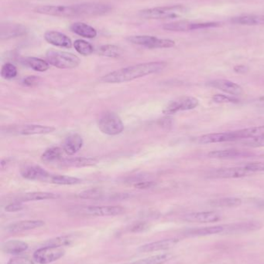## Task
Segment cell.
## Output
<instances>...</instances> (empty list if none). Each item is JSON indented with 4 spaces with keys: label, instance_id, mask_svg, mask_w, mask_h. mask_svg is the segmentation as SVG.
I'll use <instances>...</instances> for the list:
<instances>
[{
    "label": "cell",
    "instance_id": "cell-1",
    "mask_svg": "<svg viewBox=\"0 0 264 264\" xmlns=\"http://www.w3.org/2000/svg\"><path fill=\"white\" fill-rule=\"evenodd\" d=\"M167 67L165 62H150L139 63L136 65L124 67L113 72L109 73L101 78V81L107 84H120L131 81L142 76L157 74Z\"/></svg>",
    "mask_w": 264,
    "mask_h": 264
},
{
    "label": "cell",
    "instance_id": "cell-2",
    "mask_svg": "<svg viewBox=\"0 0 264 264\" xmlns=\"http://www.w3.org/2000/svg\"><path fill=\"white\" fill-rule=\"evenodd\" d=\"M187 13V9L184 6H161L150 8L140 11V16L146 19H174L182 17Z\"/></svg>",
    "mask_w": 264,
    "mask_h": 264
},
{
    "label": "cell",
    "instance_id": "cell-3",
    "mask_svg": "<svg viewBox=\"0 0 264 264\" xmlns=\"http://www.w3.org/2000/svg\"><path fill=\"white\" fill-rule=\"evenodd\" d=\"M34 12L43 15L62 18L84 17L81 3L72 6H40L34 9Z\"/></svg>",
    "mask_w": 264,
    "mask_h": 264
},
{
    "label": "cell",
    "instance_id": "cell-4",
    "mask_svg": "<svg viewBox=\"0 0 264 264\" xmlns=\"http://www.w3.org/2000/svg\"><path fill=\"white\" fill-rule=\"evenodd\" d=\"M46 57L49 64L60 69H74L81 63L79 57L75 54L55 50H49Z\"/></svg>",
    "mask_w": 264,
    "mask_h": 264
},
{
    "label": "cell",
    "instance_id": "cell-5",
    "mask_svg": "<svg viewBox=\"0 0 264 264\" xmlns=\"http://www.w3.org/2000/svg\"><path fill=\"white\" fill-rule=\"evenodd\" d=\"M125 208L116 206L108 207H75L70 209L75 215L84 216H114L124 213Z\"/></svg>",
    "mask_w": 264,
    "mask_h": 264
},
{
    "label": "cell",
    "instance_id": "cell-6",
    "mask_svg": "<svg viewBox=\"0 0 264 264\" xmlns=\"http://www.w3.org/2000/svg\"><path fill=\"white\" fill-rule=\"evenodd\" d=\"M98 126L102 133L108 135H117L122 133L124 129L123 123L120 116L112 112L102 113L98 121Z\"/></svg>",
    "mask_w": 264,
    "mask_h": 264
},
{
    "label": "cell",
    "instance_id": "cell-7",
    "mask_svg": "<svg viewBox=\"0 0 264 264\" xmlns=\"http://www.w3.org/2000/svg\"><path fill=\"white\" fill-rule=\"evenodd\" d=\"M126 40L133 44L139 45L149 49L171 48L174 47L175 42L169 39H160L153 36H130Z\"/></svg>",
    "mask_w": 264,
    "mask_h": 264
},
{
    "label": "cell",
    "instance_id": "cell-8",
    "mask_svg": "<svg viewBox=\"0 0 264 264\" xmlns=\"http://www.w3.org/2000/svg\"><path fill=\"white\" fill-rule=\"evenodd\" d=\"M65 250L60 246H43L34 252V257L36 263L39 264H48L58 261L64 257Z\"/></svg>",
    "mask_w": 264,
    "mask_h": 264
},
{
    "label": "cell",
    "instance_id": "cell-9",
    "mask_svg": "<svg viewBox=\"0 0 264 264\" xmlns=\"http://www.w3.org/2000/svg\"><path fill=\"white\" fill-rule=\"evenodd\" d=\"M199 101L194 97H184L171 101L163 108V113L167 115L186 111L193 110L199 106Z\"/></svg>",
    "mask_w": 264,
    "mask_h": 264
},
{
    "label": "cell",
    "instance_id": "cell-10",
    "mask_svg": "<svg viewBox=\"0 0 264 264\" xmlns=\"http://www.w3.org/2000/svg\"><path fill=\"white\" fill-rule=\"evenodd\" d=\"M219 22H193L189 21L181 20L169 22L163 25V29L168 31L185 32L199 29L212 28L219 26Z\"/></svg>",
    "mask_w": 264,
    "mask_h": 264
},
{
    "label": "cell",
    "instance_id": "cell-11",
    "mask_svg": "<svg viewBox=\"0 0 264 264\" xmlns=\"http://www.w3.org/2000/svg\"><path fill=\"white\" fill-rule=\"evenodd\" d=\"M253 173L243 167L226 168L220 170H214L208 173V177L213 179H240L244 177L249 176Z\"/></svg>",
    "mask_w": 264,
    "mask_h": 264
},
{
    "label": "cell",
    "instance_id": "cell-12",
    "mask_svg": "<svg viewBox=\"0 0 264 264\" xmlns=\"http://www.w3.org/2000/svg\"><path fill=\"white\" fill-rule=\"evenodd\" d=\"M27 29L23 25L20 23L5 22L0 26V38L1 39H11L25 35Z\"/></svg>",
    "mask_w": 264,
    "mask_h": 264
},
{
    "label": "cell",
    "instance_id": "cell-13",
    "mask_svg": "<svg viewBox=\"0 0 264 264\" xmlns=\"http://www.w3.org/2000/svg\"><path fill=\"white\" fill-rule=\"evenodd\" d=\"M208 85L233 96H238L244 93V89L241 86L229 80L218 79V80H212L208 82Z\"/></svg>",
    "mask_w": 264,
    "mask_h": 264
},
{
    "label": "cell",
    "instance_id": "cell-14",
    "mask_svg": "<svg viewBox=\"0 0 264 264\" xmlns=\"http://www.w3.org/2000/svg\"><path fill=\"white\" fill-rule=\"evenodd\" d=\"M238 140L236 132H221L215 134H204L201 136L198 140L199 144L208 145V144L222 143V142H233Z\"/></svg>",
    "mask_w": 264,
    "mask_h": 264
},
{
    "label": "cell",
    "instance_id": "cell-15",
    "mask_svg": "<svg viewBox=\"0 0 264 264\" xmlns=\"http://www.w3.org/2000/svg\"><path fill=\"white\" fill-rule=\"evenodd\" d=\"M22 176L29 180L42 181L48 182L51 175L48 171L38 166H27L23 168L20 171Z\"/></svg>",
    "mask_w": 264,
    "mask_h": 264
},
{
    "label": "cell",
    "instance_id": "cell-16",
    "mask_svg": "<svg viewBox=\"0 0 264 264\" xmlns=\"http://www.w3.org/2000/svg\"><path fill=\"white\" fill-rule=\"evenodd\" d=\"M225 226V233H243L257 231L262 228L263 225L257 221L241 222L236 224H229Z\"/></svg>",
    "mask_w": 264,
    "mask_h": 264
},
{
    "label": "cell",
    "instance_id": "cell-17",
    "mask_svg": "<svg viewBox=\"0 0 264 264\" xmlns=\"http://www.w3.org/2000/svg\"><path fill=\"white\" fill-rule=\"evenodd\" d=\"M184 220L189 223L210 224L221 220V215L216 212H191L184 216Z\"/></svg>",
    "mask_w": 264,
    "mask_h": 264
},
{
    "label": "cell",
    "instance_id": "cell-18",
    "mask_svg": "<svg viewBox=\"0 0 264 264\" xmlns=\"http://www.w3.org/2000/svg\"><path fill=\"white\" fill-rule=\"evenodd\" d=\"M55 128L51 126H43V125H26L16 127L12 131L13 133H16L20 135H34V134H46L55 132Z\"/></svg>",
    "mask_w": 264,
    "mask_h": 264
},
{
    "label": "cell",
    "instance_id": "cell-19",
    "mask_svg": "<svg viewBox=\"0 0 264 264\" xmlns=\"http://www.w3.org/2000/svg\"><path fill=\"white\" fill-rule=\"evenodd\" d=\"M179 242L178 239L171 238L167 240H160L157 242L150 243L141 245L138 248V252L140 253H150V252L160 251L165 249H171L174 247Z\"/></svg>",
    "mask_w": 264,
    "mask_h": 264
},
{
    "label": "cell",
    "instance_id": "cell-20",
    "mask_svg": "<svg viewBox=\"0 0 264 264\" xmlns=\"http://www.w3.org/2000/svg\"><path fill=\"white\" fill-rule=\"evenodd\" d=\"M44 39L47 43L54 45L55 47L61 48H71L72 47L71 39L68 36L61 32L55 30H48L44 34Z\"/></svg>",
    "mask_w": 264,
    "mask_h": 264
},
{
    "label": "cell",
    "instance_id": "cell-21",
    "mask_svg": "<svg viewBox=\"0 0 264 264\" xmlns=\"http://www.w3.org/2000/svg\"><path fill=\"white\" fill-rule=\"evenodd\" d=\"M44 224L45 223L42 220H23L10 224L6 229L10 233H20L40 228L44 226Z\"/></svg>",
    "mask_w": 264,
    "mask_h": 264
},
{
    "label": "cell",
    "instance_id": "cell-22",
    "mask_svg": "<svg viewBox=\"0 0 264 264\" xmlns=\"http://www.w3.org/2000/svg\"><path fill=\"white\" fill-rule=\"evenodd\" d=\"M83 146V139L79 134H71L64 139L62 144L63 151L68 155H73Z\"/></svg>",
    "mask_w": 264,
    "mask_h": 264
},
{
    "label": "cell",
    "instance_id": "cell-23",
    "mask_svg": "<svg viewBox=\"0 0 264 264\" xmlns=\"http://www.w3.org/2000/svg\"><path fill=\"white\" fill-rule=\"evenodd\" d=\"M251 153L248 151H241L237 149H226L212 151L208 153V156L216 159H232V158H247L251 156Z\"/></svg>",
    "mask_w": 264,
    "mask_h": 264
},
{
    "label": "cell",
    "instance_id": "cell-24",
    "mask_svg": "<svg viewBox=\"0 0 264 264\" xmlns=\"http://www.w3.org/2000/svg\"><path fill=\"white\" fill-rule=\"evenodd\" d=\"M225 226H213L202 227V228H195V229H188L186 231L185 236L191 237H198V236H206L210 235L218 234V233H224Z\"/></svg>",
    "mask_w": 264,
    "mask_h": 264
},
{
    "label": "cell",
    "instance_id": "cell-25",
    "mask_svg": "<svg viewBox=\"0 0 264 264\" xmlns=\"http://www.w3.org/2000/svg\"><path fill=\"white\" fill-rule=\"evenodd\" d=\"M60 197L58 194L47 192H34L23 194L16 199V202L24 203V202L41 201L48 199H55Z\"/></svg>",
    "mask_w": 264,
    "mask_h": 264
},
{
    "label": "cell",
    "instance_id": "cell-26",
    "mask_svg": "<svg viewBox=\"0 0 264 264\" xmlns=\"http://www.w3.org/2000/svg\"><path fill=\"white\" fill-rule=\"evenodd\" d=\"M70 29L75 34L88 39H93L97 36L96 29L84 22H74L73 24L70 26Z\"/></svg>",
    "mask_w": 264,
    "mask_h": 264
},
{
    "label": "cell",
    "instance_id": "cell-27",
    "mask_svg": "<svg viewBox=\"0 0 264 264\" xmlns=\"http://www.w3.org/2000/svg\"><path fill=\"white\" fill-rule=\"evenodd\" d=\"M97 163L96 158H64L62 159L59 164L61 167H85V166H94Z\"/></svg>",
    "mask_w": 264,
    "mask_h": 264
},
{
    "label": "cell",
    "instance_id": "cell-28",
    "mask_svg": "<svg viewBox=\"0 0 264 264\" xmlns=\"http://www.w3.org/2000/svg\"><path fill=\"white\" fill-rule=\"evenodd\" d=\"M233 24L243 26H260L264 25V15H245L233 17L231 19Z\"/></svg>",
    "mask_w": 264,
    "mask_h": 264
},
{
    "label": "cell",
    "instance_id": "cell-29",
    "mask_svg": "<svg viewBox=\"0 0 264 264\" xmlns=\"http://www.w3.org/2000/svg\"><path fill=\"white\" fill-rule=\"evenodd\" d=\"M28 249V244L21 240H9L2 245V250L9 254H20Z\"/></svg>",
    "mask_w": 264,
    "mask_h": 264
},
{
    "label": "cell",
    "instance_id": "cell-30",
    "mask_svg": "<svg viewBox=\"0 0 264 264\" xmlns=\"http://www.w3.org/2000/svg\"><path fill=\"white\" fill-rule=\"evenodd\" d=\"M235 132H236L238 140L257 138V137L264 136V126L252 127L249 129L235 131Z\"/></svg>",
    "mask_w": 264,
    "mask_h": 264
},
{
    "label": "cell",
    "instance_id": "cell-31",
    "mask_svg": "<svg viewBox=\"0 0 264 264\" xmlns=\"http://www.w3.org/2000/svg\"><path fill=\"white\" fill-rule=\"evenodd\" d=\"M63 149L58 147H52L47 149L42 154L41 160L46 164H52L60 162L63 159Z\"/></svg>",
    "mask_w": 264,
    "mask_h": 264
},
{
    "label": "cell",
    "instance_id": "cell-32",
    "mask_svg": "<svg viewBox=\"0 0 264 264\" xmlns=\"http://www.w3.org/2000/svg\"><path fill=\"white\" fill-rule=\"evenodd\" d=\"M242 200L239 198L226 197L214 199L209 202L210 206L220 208H232L241 206Z\"/></svg>",
    "mask_w": 264,
    "mask_h": 264
},
{
    "label": "cell",
    "instance_id": "cell-33",
    "mask_svg": "<svg viewBox=\"0 0 264 264\" xmlns=\"http://www.w3.org/2000/svg\"><path fill=\"white\" fill-rule=\"evenodd\" d=\"M23 63L26 67H30L38 72H44L49 69V63L45 60L37 57H26L23 60Z\"/></svg>",
    "mask_w": 264,
    "mask_h": 264
},
{
    "label": "cell",
    "instance_id": "cell-34",
    "mask_svg": "<svg viewBox=\"0 0 264 264\" xmlns=\"http://www.w3.org/2000/svg\"><path fill=\"white\" fill-rule=\"evenodd\" d=\"M97 54L100 56L106 57L117 58L120 57L122 54V49L115 45H103L97 49Z\"/></svg>",
    "mask_w": 264,
    "mask_h": 264
},
{
    "label": "cell",
    "instance_id": "cell-35",
    "mask_svg": "<svg viewBox=\"0 0 264 264\" xmlns=\"http://www.w3.org/2000/svg\"><path fill=\"white\" fill-rule=\"evenodd\" d=\"M172 257L173 255L171 253H161V254L152 256L148 258L135 261L131 264H163L167 261H171Z\"/></svg>",
    "mask_w": 264,
    "mask_h": 264
},
{
    "label": "cell",
    "instance_id": "cell-36",
    "mask_svg": "<svg viewBox=\"0 0 264 264\" xmlns=\"http://www.w3.org/2000/svg\"><path fill=\"white\" fill-rule=\"evenodd\" d=\"M49 183L63 186H71L81 183V180L75 177L67 176V175H51Z\"/></svg>",
    "mask_w": 264,
    "mask_h": 264
},
{
    "label": "cell",
    "instance_id": "cell-37",
    "mask_svg": "<svg viewBox=\"0 0 264 264\" xmlns=\"http://www.w3.org/2000/svg\"><path fill=\"white\" fill-rule=\"evenodd\" d=\"M75 236L73 235H67V236H59L57 238L49 240L47 242L43 244L44 246H64V245H69L71 243L74 242L75 240Z\"/></svg>",
    "mask_w": 264,
    "mask_h": 264
},
{
    "label": "cell",
    "instance_id": "cell-38",
    "mask_svg": "<svg viewBox=\"0 0 264 264\" xmlns=\"http://www.w3.org/2000/svg\"><path fill=\"white\" fill-rule=\"evenodd\" d=\"M73 46L76 51L83 56H89L94 52L92 45L83 39H76Z\"/></svg>",
    "mask_w": 264,
    "mask_h": 264
},
{
    "label": "cell",
    "instance_id": "cell-39",
    "mask_svg": "<svg viewBox=\"0 0 264 264\" xmlns=\"http://www.w3.org/2000/svg\"><path fill=\"white\" fill-rule=\"evenodd\" d=\"M106 194L100 189L85 190L79 194V196L84 199H102L105 198Z\"/></svg>",
    "mask_w": 264,
    "mask_h": 264
},
{
    "label": "cell",
    "instance_id": "cell-40",
    "mask_svg": "<svg viewBox=\"0 0 264 264\" xmlns=\"http://www.w3.org/2000/svg\"><path fill=\"white\" fill-rule=\"evenodd\" d=\"M17 75V69L15 66L10 63L4 64L1 69V76L6 80H11L15 78Z\"/></svg>",
    "mask_w": 264,
    "mask_h": 264
},
{
    "label": "cell",
    "instance_id": "cell-41",
    "mask_svg": "<svg viewBox=\"0 0 264 264\" xmlns=\"http://www.w3.org/2000/svg\"><path fill=\"white\" fill-rule=\"evenodd\" d=\"M212 101L217 104H234V103L239 102L238 99L236 97L224 94L214 95L212 97Z\"/></svg>",
    "mask_w": 264,
    "mask_h": 264
},
{
    "label": "cell",
    "instance_id": "cell-42",
    "mask_svg": "<svg viewBox=\"0 0 264 264\" xmlns=\"http://www.w3.org/2000/svg\"><path fill=\"white\" fill-rule=\"evenodd\" d=\"M244 146L249 148H263L264 147V136L257 137V138H249L245 139L242 142Z\"/></svg>",
    "mask_w": 264,
    "mask_h": 264
},
{
    "label": "cell",
    "instance_id": "cell-43",
    "mask_svg": "<svg viewBox=\"0 0 264 264\" xmlns=\"http://www.w3.org/2000/svg\"><path fill=\"white\" fill-rule=\"evenodd\" d=\"M244 167L252 173L264 172V162H252L245 165Z\"/></svg>",
    "mask_w": 264,
    "mask_h": 264
},
{
    "label": "cell",
    "instance_id": "cell-44",
    "mask_svg": "<svg viewBox=\"0 0 264 264\" xmlns=\"http://www.w3.org/2000/svg\"><path fill=\"white\" fill-rule=\"evenodd\" d=\"M23 208H24V206L22 204V203L15 202V203L6 206L5 210L9 212H18V211L22 210Z\"/></svg>",
    "mask_w": 264,
    "mask_h": 264
},
{
    "label": "cell",
    "instance_id": "cell-45",
    "mask_svg": "<svg viewBox=\"0 0 264 264\" xmlns=\"http://www.w3.org/2000/svg\"><path fill=\"white\" fill-rule=\"evenodd\" d=\"M7 264H34L32 261L26 257H18L12 258Z\"/></svg>",
    "mask_w": 264,
    "mask_h": 264
},
{
    "label": "cell",
    "instance_id": "cell-46",
    "mask_svg": "<svg viewBox=\"0 0 264 264\" xmlns=\"http://www.w3.org/2000/svg\"><path fill=\"white\" fill-rule=\"evenodd\" d=\"M38 80L39 79L35 76H27L26 78L23 80V84L27 86V87H34V86L37 85L38 84Z\"/></svg>",
    "mask_w": 264,
    "mask_h": 264
},
{
    "label": "cell",
    "instance_id": "cell-47",
    "mask_svg": "<svg viewBox=\"0 0 264 264\" xmlns=\"http://www.w3.org/2000/svg\"><path fill=\"white\" fill-rule=\"evenodd\" d=\"M148 229V226L146 225L144 223H141V224H136L135 226H133L132 228V232L137 233V232H142L146 229Z\"/></svg>",
    "mask_w": 264,
    "mask_h": 264
},
{
    "label": "cell",
    "instance_id": "cell-48",
    "mask_svg": "<svg viewBox=\"0 0 264 264\" xmlns=\"http://www.w3.org/2000/svg\"><path fill=\"white\" fill-rule=\"evenodd\" d=\"M154 186H155L154 182H141L136 184L135 187L137 189H149L152 188Z\"/></svg>",
    "mask_w": 264,
    "mask_h": 264
},
{
    "label": "cell",
    "instance_id": "cell-49",
    "mask_svg": "<svg viewBox=\"0 0 264 264\" xmlns=\"http://www.w3.org/2000/svg\"><path fill=\"white\" fill-rule=\"evenodd\" d=\"M249 71V67L245 65H237L234 67V71L240 75H244Z\"/></svg>",
    "mask_w": 264,
    "mask_h": 264
},
{
    "label": "cell",
    "instance_id": "cell-50",
    "mask_svg": "<svg viewBox=\"0 0 264 264\" xmlns=\"http://www.w3.org/2000/svg\"><path fill=\"white\" fill-rule=\"evenodd\" d=\"M259 103H261V104H263V105H264V97H261V98H259L258 100Z\"/></svg>",
    "mask_w": 264,
    "mask_h": 264
}]
</instances>
